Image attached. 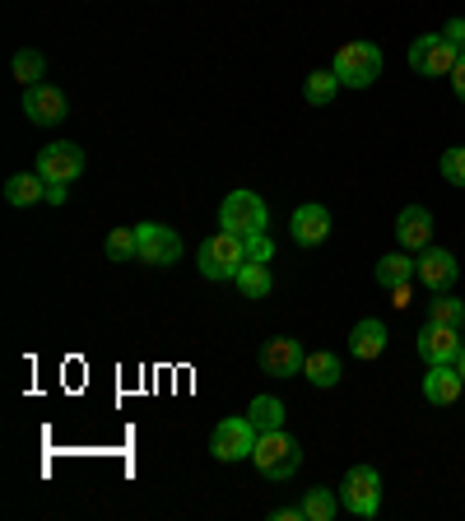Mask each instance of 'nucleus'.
<instances>
[{"instance_id":"obj_32","label":"nucleus","mask_w":465,"mask_h":521,"mask_svg":"<svg viewBox=\"0 0 465 521\" xmlns=\"http://www.w3.org/2000/svg\"><path fill=\"white\" fill-rule=\"evenodd\" d=\"M391 294V308H410V284H400V289H386Z\"/></svg>"},{"instance_id":"obj_33","label":"nucleus","mask_w":465,"mask_h":521,"mask_svg":"<svg viewBox=\"0 0 465 521\" xmlns=\"http://www.w3.org/2000/svg\"><path fill=\"white\" fill-rule=\"evenodd\" d=\"M66 196H70V187H61V182L47 187V205H66Z\"/></svg>"},{"instance_id":"obj_19","label":"nucleus","mask_w":465,"mask_h":521,"mask_svg":"<svg viewBox=\"0 0 465 521\" xmlns=\"http://www.w3.org/2000/svg\"><path fill=\"white\" fill-rule=\"evenodd\" d=\"M372 275H377V284H382V289H400V284H410L414 275H419V261H410V252H391V256H382V261H377V270H372Z\"/></svg>"},{"instance_id":"obj_14","label":"nucleus","mask_w":465,"mask_h":521,"mask_svg":"<svg viewBox=\"0 0 465 521\" xmlns=\"http://www.w3.org/2000/svg\"><path fill=\"white\" fill-rule=\"evenodd\" d=\"M289 238L298 247H321V242L331 238V210L326 205H298L289 219Z\"/></svg>"},{"instance_id":"obj_8","label":"nucleus","mask_w":465,"mask_h":521,"mask_svg":"<svg viewBox=\"0 0 465 521\" xmlns=\"http://www.w3.org/2000/svg\"><path fill=\"white\" fill-rule=\"evenodd\" d=\"M135 242H140V256L135 261H145V266H177L182 261V238H177V228L168 224H135Z\"/></svg>"},{"instance_id":"obj_15","label":"nucleus","mask_w":465,"mask_h":521,"mask_svg":"<svg viewBox=\"0 0 465 521\" xmlns=\"http://www.w3.org/2000/svg\"><path fill=\"white\" fill-rule=\"evenodd\" d=\"M465 391V377L456 363H433L424 373V401L428 405H456Z\"/></svg>"},{"instance_id":"obj_11","label":"nucleus","mask_w":465,"mask_h":521,"mask_svg":"<svg viewBox=\"0 0 465 521\" xmlns=\"http://www.w3.org/2000/svg\"><path fill=\"white\" fill-rule=\"evenodd\" d=\"M414 345H419V359L428 363V368H433V363H456V354H461V331H456V326H442V321H428L424 331H419V340H414Z\"/></svg>"},{"instance_id":"obj_18","label":"nucleus","mask_w":465,"mask_h":521,"mask_svg":"<svg viewBox=\"0 0 465 521\" xmlns=\"http://www.w3.org/2000/svg\"><path fill=\"white\" fill-rule=\"evenodd\" d=\"M5 201H10L14 210H28V205L47 201V177L42 173H14L10 182H5Z\"/></svg>"},{"instance_id":"obj_31","label":"nucleus","mask_w":465,"mask_h":521,"mask_svg":"<svg viewBox=\"0 0 465 521\" xmlns=\"http://www.w3.org/2000/svg\"><path fill=\"white\" fill-rule=\"evenodd\" d=\"M452 89H456V98L465 103V56L456 61V70H452Z\"/></svg>"},{"instance_id":"obj_1","label":"nucleus","mask_w":465,"mask_h":521,"mask_svg":"<svg viewBox=\"0 0 465 521\" xmlns=\"http://www.w3.org/2000/svg\"><path fill=\"white\" fill-rule=\"evenodd\" d=\"M252 466L266 475V480L284 484L298 475V466H303V447L284 433V428H275V433H261L252 447Z\"/></svg>"},{"instance_id":"obj_2","label":"nucleus","mask_w":465,"mask_h":521,"mask_svg":"<svg viewBox=\"0 0 465 521\" xmlns=\"http://www.w3.org/2000/svg\"><path fill=\"white\" fill-rule=\"evenodd\" d=\"M200 275L205 280H233L242 266H247V238H238V233H228V228H219L214 238L200 242Z\"/></svg>"},{"instance_id":"obj_23","label":"nucleus","mask_w":465,"mask_h":521,"mask_svg":"<svg viewBox=\"0 0 465 521\" xmlns=\"http://www.w3.org/2000/svg\"><path fill=\"white\" fill-rule=\"evenodd\" d=\"M335 89H340V75H335V70H312L307 84H303V94L312 107H326L335 98Z\"/></svg>"},{"instance_id":"obj_26","label":"nucleus","mask_w":465,"mask_h":521,"mask_svg":"<svg viewBox=\"0 0 465 521\" xmlns=\"http://www.w3.org/2000/svg\"><path fill=\"white\" fill-rule=\"evenodd\" d=\"M428 321H442V326H456V331H461V326H465V303H461V298L438 294L433 303H428Z\"/></svg>"},{"instance_id":"obj_13","label":"nucleus","mask_w":465,"mask_h":521,"mask_svg":"<svg viewBox=\"0 0 465 521\" xmlns=\"http://www.w3.org/2000/svg\"><path fill=\"white\" fill-rule=\"evenodd\" d=\"M396 242H400V252H424V247H433V214L424 205H405L396 214Z\"/></svg>"},{"instance_id":"obj_17","label":"nucleus","mask_w":465,"mask_h":521,"mask_svg":"<svg viewBox=\"0 0 465 521\" xmlns=\"http://www.w3.org/2000/svg\"><path fill=\"white\" fill-rule=\"evenodd\" d=\"M386 349V326L377 317H363L359 326H354V331H349V354H354V359H377V354H382Z\"/></svg>"},{"instance_id":"obj_3","label":"nucleus","mask_w":465,"mask_h":521,"mask_svg":"<svg viewBox=\"0 0 465 521\" xmlns=\"http://www.w3.org/2000/svg\"><path fill=\"white\" fill-rule=\"evenodd\" d=\"M219 224L228 233H238V238H256V233H266L270 210L256 191H228L224 205H219Z\"/></svg>"},{"instance_id":"obj_10","label":"nucleus","mask_w":465,"mask_h":521,"mask_svg":"<svg viewBox=\"0 0 465 521\" xmlns=\"http://www.w3.org/2000/svg\"><path fill=\"white\" fill-rule=\"evenodd\" d=\"M256 363H261V373L266 377H298L303 373V363H307V349L298 345L293 335H275V340L261 345Z\"/></svg>"},{"instance_id":"obj_29","label":"nucleus","mask_w":465,"mask_h":521,"mask_svg":"<svg viewBox=\"0 0 465 521\" xmlns=\"http://www.w3.org/2000/svg\"><path fill=\"white\" fill-rule=\"evenodd\" d=\"M270 256H275V242H270L266 233L247 238V261H270Z\"/></svg>"},{"instance_id":"obj_25","label":"nucleus","mask_w":465,"mask_h":521,"mask_svg":"<svg viewBox=\"0 0 465 521\" xmlns=\"http://www.w3.org/2000/svg\"><path fill=\"white\" fill-rule=\"evenodd\" d=\"M42 75H47V61H42V52H33V47H24V52H14V80L24 84H42Z\"/></svg>"},{"instance_id":"obj_7","label":"nucleus","mask_w":465,"mask_h":521,"mask_svg":"<svg viewBox=\"0 0 465 521\" xmlns=\"http://www.w3.org/2000/svg\"><path fill=\"white\" fill-rule=\"evenodd\" d=\"M340 503H345L354 517H377L382 508V475L372 466H354L340 484Z\"/></svg>"},{"instance_id":"obj_34","label":"nucleus","mask_w":465,"mask_h":521,"mask_svg":"<svg viewBox=\"0 0 465 521\" xmlns=\"http://www.w3.org/2000/svg\"><path fill=\"white\" fill-rule=\"evenodd\" d=\"M270 521H307V517H303V508H279Z\"/></svg>"},{"instance_id":"obj_16","label":"nucleus","mask_w":465,"mask_h":521,"mask_svg":"<svg viewBox=\"0 0 465 521\" xmlns=\"http://www.w3.org/2000/svg\"><path fill=\"white\" fill-rule=\"evenodd\" d=\"M456 275H461V266H456V256L447 252V247H424V256H419V280H424L433 294H447L456 284Z\"/></svg>"},{"instance_id":"obj_22","label":"nucleus","mask_w":465,"mask_h":521,"mask_svg":"<svg viewBox=\"0 0 465 521\" xmlns=\"http://www.w3.org/2000/svg\"><path fill=\"white\" fill-rule=\"evenodd\" d=\"M303 377L312 382V387H335L340 382V359L335 354H307V363H303Z\"/></svg>"},{"instance_id":"obj_24","label":"nucleus","mask_w":465,"mask_h":521,"mask_svg":"<svg viewBox=\"0 0 465 521\" xmlns=\"http://www.w3.org/2000/svg\"><path fill=\"white\" fill-rule=\"evenodd\" d=\"M298 508H303V517H307V521H331V517H335V508H340V498H335L331 489H307Z\"/></svg>"},{"instance_id":"obj_5","label":"nucleus","mask_w":465,"mask_h":521,"mask_svg":"<svg viewBox=\"0 0 465 521\" xmlns=\"http://www.w3.org/2000/svg\"><path fill=\"white\" fill-rule=\"evenodd\" d=\"M461 52H456L447 33H424V38L410 42V70L414 75H428V80H438V75H452Z\"/></svg>"},{"instance_id":"obj_6","label":"nucleus","mask_w":465,"mask_h":521,"mask_svg":"<svg viewBox=\"0 0 465 521\" xmlns=\"http://www.w3.org/2000/svg\"><path fill=\"white\" fill-rule=\"evenodd\" d=\"M256 424L247 415H233V419H219L214 424V438H210V452H214V461H247L252 456V447H256Z\"/></svg>"},{"instance_id":"obj_30","label":"nucleus","mask_w":465,"mask_h":521,"mask_svg":"<svg viewBox=\"0 0 465 521\" xmlns=\"http://www.w3.org/2000/svg\"><path fill=\"white\" fill-rule=\"evenodd\" d=\"M442 33H447V42H452L456 52H461V56H465V19H452V24L442 28Z\"/></svg>"},{"instance_id":"obj_20","label":"nucleus","mask_w":465,"mask_h":521,"mask_svg":"<svg viewBox=\"0 0 465 521\" xmlns=\"http://www.w3.org/2000/svg\"><path fill=\"white\" fill-rule=\"evenodd\" d=\"M233 284L242 289V298H266L275 289V275H270L266 261H247V266L233 275Z\"/></svg>"},{"instance_id":"obj_27","label":"nucleus","mask_w":465,"mask_h":521,"mask_svg":"<svg viewBox=\"0 0 465 521\" xmlns=\"http://www.w3.org/2000/svg\"><path fill=\"white\" fill-rule=\"evenodd\" d=\"M107 256H112V261H135V256H140L135 228H112V233H107Z\"/></svg>"},{"instance_id":"obj_12","label":"nucleus","mask_w":465,"mask_h":521,"mask_svg":"<svg viewBox=\"0 0 465 521\" xmlns=\"http://www.w3.org/2000/svg\"><path fill=\"white\" fill-rule=\"evenodd\" d=\"M24 112H28V121L33 126H52V121H61L70 112V103H66V94L56 89V84H28L24 89Z\"/></svg>"},{"instance_id":"obj_28","label":"nucleus","mask_w":465,"mask_h":521,"mask_svg":"<svg viewBox=\"0 0 465 521\" xmlns=\"http://www.w3.org/2000/svg\"><path fill=\"white\" fill-rule=\"evenodd\" d=\"M442 177H447V182H452V187H465V145H456V149H447V154H442Z\"/></svg>"},{"instance_id":"obj_21","label":"nucleus","mask_w":465,"mask_h":521,"mask_svg":"<svg viewBox=\"0 0 465 521\" xmlns=\"http://www.w3.org/2000/svg\"><path fill=\"white\" fill-rule=\"evenodd\" d=\"M284 401L279 396H252V410H247V419L256 424V433H275V428H284Z\"/></svg>"},{"instance_id":"obj_9","label":"nucleus","mask_w":465,"mask_h":521,"mask_svg":"<svg viewBox=\"0 0 465 521\" xmlns=\"http://www.w3.org/2000/svg\"><path fill=\"white\" fill-rule=\"evenodd\" d=\"M38 173L47 177V187H52V182L70 187V182L84 173V149L70 145V140H56V145L38 149Z\"/></svg>"},{"instance_id":"obj_4","label":"nucleus","mask_w":465,"mask_h":521,"mask_svg":"<svg viewBox=\"0 0 465 521\" xmlns=\"http://www.w3.org/2000/svg\"><path fill=\"white\" fill-rule=\"evenodd\" d=\"M331 70L340 75L345 89H368V84H377V75H382V52H377L372 42H345V47L335 52Z\"/></svg>"},{"instance_id":"obj_35","label":"nucleus","mask_w":465,"mask_h":521,"mask_svg":"<svg viewBox=\"0 0 465 521\" xmlns=\"http://www.w3.org/2000/svg\"><path fill=\"white\" fill-rule=\"evenodd\" d=\"M456 368H461V377H465V345H461V354H456Z\"/></svg>"}]
</instances>
